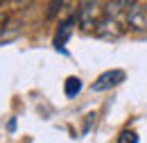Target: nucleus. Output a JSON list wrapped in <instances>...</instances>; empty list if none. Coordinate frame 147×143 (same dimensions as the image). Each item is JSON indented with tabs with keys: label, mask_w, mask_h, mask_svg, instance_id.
<instances>
[{
	"label": "nucleus",
	"mask_w": 147,
	"mask_h": 143,
	"mask_svg": "<svg viewBox=\"0 0 147 143\" xmlns=\"http://www.w3.org/2000/svg\"><path fill=\"white\" fill-rule=\"evenodd\" d=\"M104 18V9H100V2H84L77 12V23L82 30H97L100 20Z\"/></svg>",
	"instance_id": "f257e3e1"
},
{
	"label": "nucleus",
	"mask_w": 147,
	"mask_h": 143,
	"mask_svg": "<svg viewBox=\"0 0 147 143\" xmlns=\"http://www.w3.org/2000/svg\"><path fill=\"white\" fill-rule=\"evenodd\" d=\"M125 23L134 32H145L147 30V9L143 5H138V2H129L127 12H125Z\"/></svg>",
	"instance_id": "f03ea898"
},
{
	"label": "nucleus",
	"mask_w": 147,
	"mask_h": 143,
	"mask_svg": "<svg viewBox=\"0 0 147 143\" xmlns=\"http://www.w3.org/2000/svg\"><path fill=\"white\" fill-rule=\"evenodd\" d=\"M120 82H125V71H120V68H113V71H107L102 73L95 82L91 84L93 91H107V89H113V86H118Z\"/></svg>",
	"instance_id": "7ed1b4c3"
},
{
	"label": "nucleus",
	"mask_w": 147,
	"mask_h": 143,
	"mask_svg": "<svg viewBox=\"0 0 147 143\" xmlns=\"http://www.w3.org/2000/svg\"><path fill=\"white\" fill-rule=\"evenodd\" d=\"M95 34L102 36V39H118V36L122 34V27H120V23L115 20V16H104L100 20Z\"/></svg>",
	"instance_id": "20e7f679"
},
{
	"label": "nucleus",
	"mask_w": 147,
	"mask_h": 143,
	"mask_svg": "<svg viewBox=\"0 0 147 143\" xmlns=\"http://www.w3.org/2000/svg\"><path fill=\"white\" fill-rule=\"evenodd\" d=\"M73 25H75V18H66L63 23H59V27H57V34H55V48H63L66 43H68V39L73 34Z\"/></svg>",
	"instance_id": "39448f33"
},
{
	"label": "nucleus",
	"mask_w": 147,
	"mask_h": 143,
	"mask_svg": "<svg viewBox=\"0 0 147 143\" xmlns=\"http://www.w3.org/2000/svg\"><path fill=\"white\" fill-rule=\"evenodd\" d=\"M79 91H82V80H79V77H68V80H66V95H68V98H75Z\"/></svg>",
	"instance_id": "423d86ee"
},
{
	"label": "nucleus",
	"mask_w": 147,
	"mask_h": 143,
	"mask_svg": "<svg viewBox=\"0 0 147 143\" xmlns=\"http://www.w3.org/2000/svg\"><path fill=\"white\" fill-rule=\"evenodd\" d=\"M118 143H138V134L134 129H125L120 136H118Z\"/></svg>",
	"instance_id": "0eeeda50"
}]
</instances>
